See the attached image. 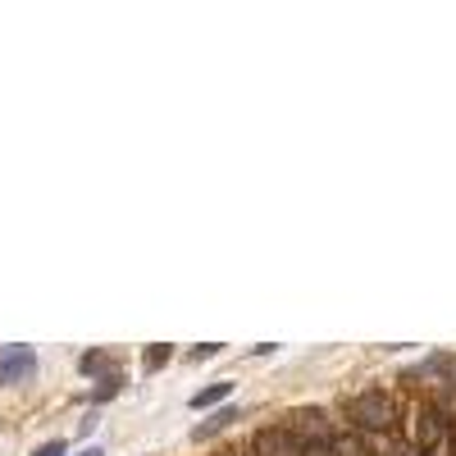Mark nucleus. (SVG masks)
Here are the masks:
<instances>
[{
  "label": "nucleus",
  "instance_id": "obj_11",
  "mask_svg": "<svg viewBox=\"0 0 456 456\" xmlns=\"http://www.w3.org/2000/svg\"><path fill=\"white\" fill-rule=\"evenodd\" d=\"M443 379L456 388V356H443Z\"/></svg>",
  "mask_w": 456,
  "mask_h": 456
},
{
  "label": "nucleus",
  "instance_id": "obj_4",
  "mask_svg": "<svg viewBox=\"0 0 456 456\" xmlns=\"http://www.w3.org/2000/svg\"><path fill=\"white\" fill-rule=\"evenodd\" d=\"M233 420H238V406H219L215 415H206V420H201V425L192 429V438H197V443H201V438H215L219 429H228Z\"/></svg>",
  "mask_w": 456,
  "mask_h": 456
},
{
  "label": "nucleus",
  "instance_id": "obj_10",
  "mask_svg": "<svg viewBox=\"0 0 456 456\" xmlns=\"http://www.w3.org/2000/svg\"><path fill=\"white\" fill-rule=\"evenodd\" d=\"M301 456H333L329 443H301Z\"/></svg>",
  "mask_w": 456,
  "mask_h": 456
},
{
  "label": "nucleus",
  "instance_id": "obj_9",
  "mask_svg": "<svg viewBox=\"0 0 456 456\" xmlns=\"http://www.w3.org/2000/svg\"><path fill=\"white\" fill-rule=\"evenodd\" d=\"M69 447H64V438H51V443H42V447H37L32 456H64Z\"/></svg>",
  "mask_w": 456,
  "mask_h": 456
},
{
  "label": "nucleus",
  "instance_id": "obj_8",
  "mask_svg": "<svg viewBox=\"0 0 456 456\" xmlns=\"http://www.w3.org/2000/svg\"><path fill=\"white\" fill-rule=\"evenodd\" d=\"M165 361H169V347H165V342H156V347H151V352H146V361H142V370H146V374H156V370H160Z\"/></svg>",
  "mask_w": 456,
  "mask_h": 456
},
{
  "label": "nucleus",
  "instance_id": "obj_7",
  "mask_svg": "<svg viewBox=\"0 0 456 456\" xmlns=\"http://www.w3.org/2000/svg\"><path fill=\"white\" fill-rule=\"evenodd\" d=\"M78 365H83V374H110V356L105 352H87Z\"/></svg>",
  "mask_w": 456,
  "mask_h": 456
},
{
  "label": "nucleus",
  "instance_id": "obj_12",
  "mask_svg": "<svg viewBox=\"0 0 456 456\" xmlns=\"http://www.w3.org/2000/svg\"><path fill=\"white\" fill-rule=\"evenodd\" d=\"M78 456H105V452H101V447H83Z\"/></svg>",
  "mask_w": 456,
  "mask_h": 456
},
{
  "label": "nucleus",
  "instance_id": "obj_3",
  "mask_svg": "<svg viewBox=\"0 0 456 456\" xmlns=\"http://www.w3.org/2000/svg\"><path fill=\"white\" fill-rule=\"evenodd\" d=\"M251 456H301V438H297L292 429L270 425V429H260V434H256Z\"/></svg>",
  "mask_w": 456,
  "mask_h": 456
},
{
  "label": "nucleus",
  "instance_id": "obj_5",
  "mask_svg": "<svg viewBox=\"0 0 456 456\" xmlns=\"http://www.w3.org/2000/svg\"><path fill=\"white\" fill-rule=\"evenodd\" d=\"M329 447H333V456H365V447H361V434H356V429H333Z\"/></svg>",
  "mask_w": 456,
  "mask_h": 456
},
{
  "label": "nucleus",
  "instance_id": "obj_1",
  "mask_svg": "<svg viewBox=\"0 0 456 456\" xmlns=\"http://www.w3.org/2000/svg\"><path fill=\"white\" fill-rule=\"evenodd\" d=\"M347 420L356 434H388L397 425V406L388 393H361L347 402Z\"/></svg>",
  "mask_w": 456,
  "mask_h": 456
},
{
  "label": "nucleus",
  "instance_id": "obj_2",
  "mask_svg": "<svg viewBox=\"0 0 456 456\" xmlns=\"http://www.w3.org/2000/svg\"><path fill=\"white\" fill-rule=\"evenodd\" d=\"M37 374V352L23 347V342H14V347L0 352V384H23V379Z\"/></svg>",
  "mask_w": 456,
  "mask_h": 456
},
{
  "label": "nucleus",
  "instance_id": "obj_6",
  "mask_svg": "<svg viewBox=\"0 0 456 456\" xmlns=\"http://www.w3.org/2000/svg\"><path fill=\"white\" fill-rule=\"evenodd\" d=\"M228 393H233V384H228V379H219V384H210V388H201V393L192 397V411H210V406H219Z\"/></svg>",
  "mask_w": 456,
  "mask_h": 456
}]
</instances>
